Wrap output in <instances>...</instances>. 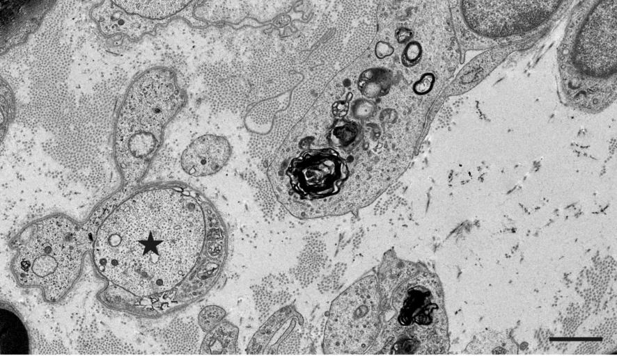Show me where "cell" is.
<instances>
[{"mask_svg": "<svg viewBox=\"0 0 617 356\" xmlns=\"http://www.w3.org/2000/svg\"><path fill=\"white\" fill-rule=\"evenodd\" d=\"M200 195L178 183L141 190L99 228L93 248L98 270L139 296L169 291L192 270L205 240Z\"/></svg>", "mask_w": 617, "mask_h": 356, "instance_id": "cell-1", "label": "cell"}, {"mask_svg": "<svg viewBox=\"0 0 617 356\" xmlns=\"http://www.w3.org/2000/svg\"><path fill=\"white\" fill-rule=\"evenodd\" d=\"M186 93L167 68L148 70L129 86L117 114L113 139L117 169L125 184H137L159 150L168 124Z\"/></svg>", "mask_w": 617, "mask_h": 356, "instance_id": "cell-2", "label": "cell"}, {"mask_svg": "<svg viewBox=\"0 0 617 356\" xmlns=\"http://www.w3.org/2000/svg\"><path fill=\"white\" fill-rule=\"evenodd\" d=\"M384 334L389 354H439L447 348V323L437 280L419 273L402 278L389 300Z\"/></svg>", "mask_w": 617, "mask_h": 356, "instance_id": "cell-3", "label": "cell"}, {"mask_svg": "<svg viewBox=\"0 0 617 356\" xmlns=\"http://www.w3.org/2000/svg\"><path fill=\"white\" fill-rule=\"evenodd\" d=\"M77 234L75 225L63 217L36 224L13 263L19 282L41 289L49 300L61 298L80 273L82 251Z\"/></svg>", "mask_w": 617, "mask_h": 356, "instance_id": "cell-4", "label": "cell"}, {"mask_svg": "<svg viewBox=\"0 0 617 356\" xmlns=\"http://www.w3.org/2000/svg\"><path fill=\"white\" fill-rule=\"evenodd\" d=\"M381 300L374 275L358 280L332 302L323 350L328 354H361L376 339L381 327Z\"/></svg>", "mask_w": 617, "mask_h": 356, "instance_id": "cell-5", "label": "cell"}, {"mask_svg": "<svg viewBox=\"0 0 617 356\" xmlns=\"http://www.w3.org/2000/svg\"><path fill=\"white\" fill-rule=\"evenodd\" d=\"M473 33L492 40L522 37L549 22L565 0H460Z\"/></svg>", "mask_w": 617, "mask_h": 356, "instance_id": "cell-6", "label": "cell"}, {"mask_svg": "<svg viewBox=\"0 0 617 356\" xmlns=\"http://www.w3.org/2000/svg\"><path fill=\"white\" fill-rule=\"evenodd\" d=\"M573 62L586 73L609 74L616 66V0H598L576 34Z\"/></svg>", "mask_w": 617, "mask_h": 356, "instance_id": "cell-7", "label": "cell"}, {"mask_svg": "<svg viewBox=\"0 0 617 356\" xmlns=\"http://www.w3.org/2000/svg\"><path fill=\"white\" fill-rule=\"evenodd\" d=\"M231 154L228 140L214 134L197 137L184 149L180 163L183 170L193 177L214 175L225 165Z\"/></svg>", "mask_w": 617, "mask_h": 356, "instance_id": "cell-8", "label": "cell"}, {"mask_svg": "<svg viewBox=\"0 0 617 356\" xmlns=\"http://www.w3.org/2000/svg\"><path fill=\"white\" fill-rule=\"evenodd\" d=\"M127 13L150 19H163L180 11L192 0H111Z\"/></svg>", "mask_w": 617, "mask_h": 356, "instance_id": "cell-9", "label": "cell"}, {"mask_svg": "<svg viewBox=\"0 0 617 356\" xmlns=\"http://www.w3.org/2000/svg\"><path fill=\"white\" fill-rule=\"evenodd\" d=\"M29 350V339L24 325L9 310L1 312V354H24Z\"/></svg>", "mask_w": 617, "mask_h": 356, "instance_id": "cell-10", "label": "cell"}, {"mask_svg": "<svg viewBox=\"0 0 617 356\" xmlns=\"http://www.w3.org/2000/svg\"><path fill=\"white\" fill-rule=\"evenodd\" d=\"M46 3V0H1V22L6 19L9 22L15 17H26L29 13H36Z\"/></svg>", "mask_w": 617, "mask_h": 356, "instance_id": "cell-11", "label": "cell"}, {"mask_svg": "<svg viewBox=\"0 0 617 356\" xmlns=\"http://www.w3.org/2000/svg\"><path fill=\"white\" fill-rule=\"evenodd\" d=\"M457 1H458V0H448V2H449V4H450V6H451V8L455 7V6H456V4H457Z\"/></svg>", "mask_w": 617, "mask_h": 356, "instance_id": "cell-12", "label": "cell"}]
</instances>
